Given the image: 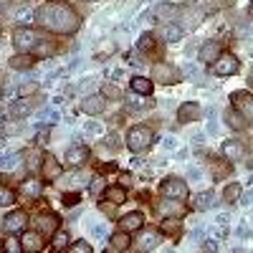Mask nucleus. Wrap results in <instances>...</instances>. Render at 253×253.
<instances>
[{
  "label": "nucleus",
  "instance_id": "obj_19",
  "mask_svg": "<svg viewBox=\"0 0 253 253\" xmlns=\"http://www.w3.org/2000/svg\"><path fill=\"white\" fill-rule=\"evenodd\" d=\"M142 223H144V215L139 213V210H134V213H126V215L119 218V228L126 230V233H134V230H139Z\"/></svg>",
  "mask_w": 253,
  "mask_h": 253
},
{
  "label": "nucleus",
  "instance_id": "obj_53",
  "mask_svg": "<svg viewBox=\"0 0 253 253\" xmlns=\"http://www.w3.org/2000/svg\"><path fill=\"white\" fill-rule=\"evenodd\" d=\"M104 96H112V99H119V89H114V86H109L107 91H104Z\"/></svg>",
  "mask_w": 253,
  "mask_h": 253
},
{
  "label": "nucleus",
  "instance_id": "obj_4",
  "mask_svg": "<svg viewBox=\"0 0 253 253\" xmlns=\"http://www.w3.org/2000/svg\"><path fill=\"white\" fill-rule=\"evenodd\" d=\"M160 193L165 198H175V200H185L187 198V182L180 177H165L160 185Z\"/></svg>",
  "mask_w": 253,
  "mask_h": 253
},
{
  "label": "nucleus",
  "instance_id": "obj_3",
  "mask_svg": "<svg viewBox=\"0 0 253 253\" xmlns=\"http://www.w3.org/2000/svg\"><path fill=\"white\" fill-rule=\"evenodd\" d=\"M13 46L20 51V53H33L38 46H41V36L33 31V28H18L13 33Z\"/></svg>",
  "mask_w": 253,
  "mask_h": 253
},
{
  "label": "nucleus",
  "instance_id": "obj_23",
  "mask_svg": "<svg viewBox=\"0 0 253 253\" xmlns=\"http://www.w3.org/2000/svg\"><path fill=\"white\" fill-rule=\"evenodd\" d=\"M104 200L112 203V205H122V203H126V190L122 185H112V187L104 190Z\"/></svg>",
  "mask_w": 253,
  "mask_h": 253
},
{
  "label": "nucleus",
  "instance_id": "obj_55",
  "mask_svg": "<svg viewBox=\"0 0 253 253\" xmlns=\"http://www.w3.org/2000/svg\"><path fill=\"white\" fill-rule=\"evenodd\" d=\"M3 124H5V114H3V112H0V126H3Z\"/></svg>",
  "mask_w": 253,
  "mask_h": 253
},
{
  "label": "nucleus",
  "instance_id": "obj_49",
  "mask_svg": "<svg viewBox=\"0 0 253 253\" xmlns=\"http://www.w3.org/2000/svg\"><path fill=\"white\" fill-rule=\"evenodd\" d=\"M36 84H23V86H20V94H23V96H31V94H36Z\"/></svg>",
  "mask_w": 253,
  "mask_h": 253
},
{
  "label": "nucleus",
  "instance_id": "obj_38",
  "mask_svg": "<svg viewBox=\"0 0 253 253\" xmlns=\"http://www.w3.org/2000/svg\"><path fill=\"white\" fill-rule=\"evenodd\" d=\"M69 251H71V253H91L94 248H91L86 241H76V243H71V246H69Z\"/></svg>",
  "mask_w": 253,
  "mask_h": 253
},
{
  "label": "nucleus",
  "instance_id": "obj_47",
  "mask_svg": "<svg viewBox=\"0 0 253 253\" xmlns=\"http://www.w3.org/2000/svg\"><path fill=\"white\" fill-rule=\"evenodd\" d=\"M162 147H165V150H177V139L175 137H165L162 139Z\"/></svg>",
  "mask_w": 253,
  "mask_h": 253
},
{
  "label": "nucleus",
  "instance_id": "obj_32",
  "mask_svg": "<svg viewBox=\"0 0 253 253\" xmlns=\"http://www.w3.org/2000/svg\"><path fill=\"white\" fill-rule=\"evenodd\" d=\"M20 162V155L13 152V155H0V170H15Z\"/></svg>",
  "mask_w": 253,
  "mask_h": 253
},
{
  "label": "nucleus",
  "instance_id": "obj_34",
  "mask_svg": "<svg viewBox=\"0 0 253 253\" xmlns=\"http://www.w3.org/2000/svg\"><path fill=\"white\" fill-rule=\"evenodd\" d=\"M33 18H36V15L31 13V8H18V10H15V18H13V20H15L18 26H28Z\"/></svg>",
  "mask_w": 253,
  "mask_h": 253
},
{
  "label": "nucleus",
  "instance_id": "obj_29",
  "mask_svg": "<svg viewBox=\"0 0 253 253\" xmlns=\"http://www.w3.org/2000/svg\"><path fill=\"white\" fill-rule=\"evenodd\" d=\"M28 114H31V104L28 101H15V104H10V109H8V117H13V119L28 117Z\"/></svg>",
  "mask_w": 253,
  "mask_h": 253
},
{
  "label": "nucleus",
  "instance_id": "obj_5",
  "mask_svg": "<svg viewBox=\"0 0 253 253\" xmlns=\"http://www.w3.org/2000/svg\"><path fill=\"white\" fill-rule=\"evenodd\" d=\"M182 79L180 69L170 66V63H155L152 66V81H160V84H177Z\"/></svg>",
  "mask_w": 253,
  "mask_h": 253
},
{
  "label": "nucleus",
  "instance_id": "obj_40",
  "mask_svg": "<svg viewBox=\"0 0 253 253\" xmlns=\"http://www.w3.org/2000/svg\"><path fill=\"white\" fill-rule=\"evenodd\" d=\"M177 230H180V223H177V220H165V223H162V233H172V236H175Z\"/></svg>",
  "mask_w": 253,
  "mask_h": 253
},
{
  "label": "nucleus",
  "instance_id": "obj_16",
  "mask_svg": "<svg viewBox=\"0 0 253 253\" xmlns=\"http://www.w3.org/2000/svg\"><path fill=\"white\" fill-rule=\"evenodd\" d=\"M20 246H23L26 253H38L43 248V233L41 230H26L23 238H20Z\"/></svg>",
  "mask_w": 253,
  "mask_h": 253
},
{
  "label": "nucleus",
  "instance_id": "obj_24",
  "mask_svg": "<svg viewBox=\"0 0 253 253\" xmlns=\"http://www.w3.org/2000/svg\"><path fill=\"white\" fill-rule=\"evenodd\" d=\"M157 243H160V233H157V230H147V233L139 236L137 248H139V251H155Z\"/></svg>",
  "mask_w": 253,
  "mask_h": 253
},
{
  "label": "nucleus",
  "instance_id": "obj_43",
  "mask_svg": "<svg viewBox=\"0 0 253 253\" xmlns=\"http://www.w3.org/2000/svg\"><path fill=\"white\" fill-rule=\"evenodd\" d=\"M182 74H185V76H190V79H198V76H200L198 66H193V63H185V66H182Z\"/></svg>",
  "mask_w": 253,
  "mask_h": 253
},
{
  "label": "nucleus",
  "instance_id": "obj_48",
  "mask_svg": "<svg viewBox=\"0 0 253 253\" xmlns=\"http://www.w3.org/2000/svg\"><path fill=\"white\" fill-rule=\"evenodd\" d=\"M187 177L198 182V180H203V172L198 170V167H187Z\"/></svg>",
  "mask_w": 253,
  "mask_h": 253
},
{
  "label": "nucleus",
  "instance_id": "obj_10",
  "mask_svg": "<svg viewBox=\"0 0 253 253\" xmlns=\"http://www.w3.org/2000/svg\"><path fill=\"white\" fill-rule=\"evenodd\" d=\"M41 172H43V180H46V182H56V180L63 175V167H61V162H58L53 155H43Z\"/></svg>",
  "mask_w": 253,
  "mask_h": 253
},
{
  "label": "nucleus",
  "instance_id": "obj_11",
  "mask_svg": "<svg viewBox=\"0 0 253 253\" xmlns=\"http://www.w3.org/2000/svg\"><path fill=\"white\" fill-rule=\"evenodd\" d=\"M223 155H225L230 162H241V160L248 155V147H246V142H241V139H228V142H223Z\"/></svg>",
  "mask_w": 253,
  "mask_h": 253
},
{
  "label": "nucleus",
  "instance_id": "obj_18",
  "mask_svg": "<svg viewBox=\"0 0 253 253\" xmlns=\"http://www.w3.org/2000/svg\"><path fill=\"white\" fill-rule=\"evenodd\" d=\"M36 225L41 233H46V236H53L56 230H58V215L56 213H41L36 218Z\"/></svg>",
  "mask_w": 253,
  "mask_h": 253
},
{
  "label": "nucleus",
  "instance_id": "obj_26",
  "mask_svg": "<svg viewBox=\"0 0 253 253\" xmlns=\"http://www.w3.org/2000/svg\"><path fill=\"white\" fill-rule=\"evenodd\" d=\"M41 190H43V182H38V180H23L20 182V193L28 195V198H38Z\"/></svg>",
  "mask_w": 253,
  "mask_h": 253
},
{
  "label": "nucleus",
  "instance_id": "obj_6",
  "mask_svg": "<svg viewBox=\"0 0 253 253\" xmlns=\"http://www.w3.org/2000/svg\"><path fill=\"white\" fill-rule=\"evenodd\" d=\"M238 69H241V61L233 53H220V58L213 63V71L218 76H233V74H238Z\"/></svg>",
  "mask_w": 253,
  "mask_h": 253
},
{
  "label": "nucleus",
  "instance_id": "obj_31",
  "mask_svg": "<svg viewBox=\"0 0 253 253\" xmlns=\"http://www.w3.org/2000/svg\"><path fill=\"white\" fill-rule=\"evenodd\" d=\"M13 203H15V193H13L8 185L0 182V208H10Z\"/></svg>",
  "mask_w": 253,
  "mask_h": 253
},
{
  "label": "nucleus",
  "instance_id": "obj_45",
  "mask_svg": "<svg viewBox=\"0 0 253 253\" xmlns=\"http://www.w3.org/2000/svg\"><path fill=\"white\" fill-rule=\"evenodd\" d=\"M157 13L167 18V15H175V13H177V8H175V5H160V8H157Z\"/></svg>",
  "mask_w": 253,
  "mask_h": 253
},
{
  "label": "nucleus",
  "instance_id": "obj_21",
  "mask_svg": "<svg viewBox=\"0 0 253 253\" xmlns=\"http://www.w3.org/2000/svg\"><path fill=\"white\" fill-rule=\"evenodd\" d=\"M223 119H225V124H228L233 132H243V129H246V117H243L238 109H225Z\"/></svg>",
  "mask_w": 253,
  "mask_h": 253
},
{
  "label": "nucleus",
  "instance_id": "obj_27",
  "mask_svg": "<svg viewBox=\"0 0 253 253\" xmlns=\"http://www.w3.org/2000/svg\"><path fill=\"white\" fill-rule=\"evenodd\" d=\"M8 63H10V69H33L36 58L31 53H20V56H13Z\"/></svg>",
  "mask_w": 253,
  "mask_h": 253
},
{
  "label": "nucleus",
  "instance_id": "obj_35",
  "mask_svg": "<svg viewBox=\"0 0 253 253\" xmlns=\"http://www.w3.org/2000/svg\"><path fill=\"white\" fill-rule=\"evenodd\" d=\"M137 48L139 51H155V36L152 33H142L137 41Z\"/></svg>",
  "mask_w": 253,
  "mask_h": 253
},
{
  "label": "nucleus",
  "instance_id": "obj_42",
  "mask_svg": "<svg viewBox=\"0 0 253 253\" xmlns=\"http://www.w3.org/2000/svg\"><path fill=\"white\" fill-rule=\"evenodd\" d=\"M76 203H81V200H79V195L74 193V190H69V195H63V205H66V208H74Z\"/></svg>",
  "mask_w": 253,
  "mask_h": 253
},
{
  "label": "nucleus",
  "instance_id": "obj_41",
  "mask_svg": "<svg viewBox=\"0 0 253 253\" xmlns=\"http://www.w3.org/2000/svg\"><path fill=\"white\" fill-rule=\"evenodd\" d=\"M5 251H10V253H20V251H23V246H20L18 238H8V241H5Z\"/></svg>",
  "mask_w": 253,
  "mask_h": 253
},
{
  "label": "nucleus",
  "instance_id": "obj_12",
  "mask_svg": "<svg viewBox=\"0 0 253 253\" xmlns=\"http://www.w3.org/2000/svg\"><path fill=\"white\" fill-rule=\"evenodd\" d=\"M203 117V107L198 101H185L182 107L177 109V122L182 124H190V122H198Z\"/></svg>",
  "mask_w": 253,
  "mask_h": 253
},
{
  "label": "nucleus",
  "instance_id": "obj_9",
  "mask_svg": "<svg viewBox=\"0 0 253 253\" xmlns=\"http://www.w3.org/2000/svg\"><path fill=\"white\" fill-rule=\"evenodd\" d=\"M230 101H233V109H238L246 119H253V94L233 91V94H230Z\"/></svg>",
  "mask_w": 253,
  "mask_h": 253
},
{
  "label": "nucleus",
  "instance_id": "obj_8",
  "mask_svg": "<svg viewBox=\"0 0 253 253\" xmlns=\"http://www.w3.org/2000/svg\"><path fill=\"white\" fill-rule=\"evenodd\" d=\"M58 180H61L58 185H61L63 190H81V187L89 185V175L84 172V170H71L69 175H61Z\"/></svg>",
  "mask_w": 253,
  "mask_h": 253
},
{
  "label": "nucleus",
  "instance_id": "obj_37",
  "mask_svg": "<svg viewBox=\"0 0 253 253\" xmlns=\"http://www.w3.org/2000/svg\"><path fill=\"white\" fill-rule=\"evenodd\" d=\"M36 117H38L41 122H46V124H53V122H58V114H56L53 109H41V112H36Z\"/></svg>",
  "mask_w": 253,
  "mask_h": 253
},
{
  "label": "nucleus",
  "instance_id": "obj_28",
  "mask_svg": "<svg viewBox=\"0 0 253 253\" xmlns=\"http://www.w3.org/2000/svg\"><path fill=\"white\" fill-rule=\"evenodd\" d=\"M109 243H112L114 251H126L132 241H129V233H126V230H119V233H114V236L109 238Z\"/></svg>",
  "mask_w": 253,
  "mask_h": 253
},
{
  "label": "nucleus",
  "instance_id": "obj_46",
  "mask_svg": "<svg viewBox=\"0 0 253 253\" xmlns=\"http://www.w3.org/2000/svg\"><path fill=\"white\" fill-rule=\"evenodd\" d=\"M241 205H253V190H246V193H241Z\"/></svg>",
  "mask_w": 253,
  "mask_h": 253
},
{
  "label": "nucleus",
  "instance_id": "obj_51",
  "mask_svg": "<svg viewBox=\"0 0 253 253\" xmlns=\"http://www.w3.org/2000/svg\"><path fill=\"white\" fill-rule=\"evenodd\" d=\"M215 225H220V228L228 225V213H218V215H215Z\"/></svg>",
  "mask_w": 253,
  "mask_h": 253
},
{
  "label": "nucleus",
  "instance_id": "obj_39",
  "mask_svg": "<svg viewBox=\"0 0 253 253\" xmlns=\"http://www.w3.org/2000/svg\"><path fill=\"white\" fill-rule=\"evenodd\" d=\"M104 129H101V124H96V122H86L84 124V134H101Z\"/></svg>",
  "mask_w": 253,
  "mask_h": 253
},
{
  "label": "nucleus",
  "instance_id": "obj_15",
  "mask_svg": "<svg viewBox=\"0 0 253 253\" xmlns=\"http://www.w3.org/2000/svg\"><path fill=\"white\" fill-rule=\"evenodd\" d=\"M81 109L86 114H91V117H96V114H101L104 109H107V96L104 94H91V96H86L81 101Z\"/></svg>",
  "mask_w": 253,
  "mask_h": 253
},
{
  "label": "nucleus",
  "instance_id": "obj_44",
  "mask_svg": "<svg viewBox=\"0 0 253 253\" xmlns=\"http://www.w3.org/2000/svg\"><path fill=\"white\" fill-rule=\"evenodd\" d=\"M129 109H134V112H139V109H144V107H150V101H142V99H129V104H126Z\"/></svg>",
  "mask_w": 253,
  "mask_h": 253
},
{
  "label": "nucleus",
  "instance_id": "obj_13",
  "mask_svg": "<svg viewBox=\"0 0 253 253\" xmlns=\"http://www.w3.org/2000/svg\"><path fill=\"white\" fill-rule=\"evenodd\" d=\"M220 53H223L220 41H205V43L200 46V51H198V58L203 63H215L220 58Z\"/></svg>",
  "mask_w": 253,
  "mask_h": 253
},
{
  "label": "nucleus",
  "instance_id": "obj_2",
  "mask_svg": "<svg viewBox=\"0 0 253 253\" xmlns=\"http://www.w3.org/2000/svg\"><path fill=\"white\" fill-rule=\"evenodd\" d=\"M152 139H155V132L150 129V126H142V124L132 126V129L126 132V147H129L132 152L147 150V147L152 144Z\"/></svg>",
  "mask_w": 253,
  "mask_h": 253
},
{
  "label": "nucleus",
  "instance_id": "obj_33",
  "mask_svg": "<svg viewBox=\"0 0 253 253\" xmlns=\"http://www.w3.org/2000/svg\"><path fill=\"white\" fill-rule=\"evenodd\" d=\"M195 5L200 8V13H215L223 8L220 0H195Z\"/></svg>",
  "mask_w": 253,
  "mask_h": 253
},
{
  "label": "nucleus",
  "instance_id": "obj_20",
  "mask_svg": "<svg viewBox=\"0 0 253 253\" xmlns=\"http://www.w3.org/2000/svg\"><path fill=\"white\" fill-rule=\"evenodd\" d=\"M157 33H160L162 41H167V43H177V41H182V28L177 23H165V26H160Z\"/></svg>",
  "mask_w": 253,
  "mask_h": 253
},
{
  "label": "nucleus",
  "instance_id": "obj_17",
  "mask_svg": "<svg viewBox=\"0 0 253 253\" xmlns=\"http://www.w3.org/2000/svg\"><path fill=\"white\" fill-rule=\"evenodd\" d=\"M157 210H160V215H165V218H182V213H185L182 203L175 200V198H165V200L157 205Z\"/></svg>",
  "mask_w": 253,
  "mask_h": 253
},
{
  "label": "nucleus",
  "instance_id": "obj_1",
  "mask_svg": "<svg viewBox=\"0 0 253 253\" xmlns=\"http://www.w3.org/2000/svg\"><path fill=\"white\" fill-rule=\"evenodd\" d=\"M36 23L53 33H74L81 26V18L66 3H46L36 10Z\"/></svg>",
  "mask_w": 253,
  "mask_h": 253
},
{
  "label": "nucleus",
  "instance_id": "obj_30",
  "mask_svg": "<svg viewBox=\"0 0 253 253\" xmlns=\"http://www.w3.org/2000/svg\"><path fill=\"white\" fill-rule=\"evenodd\" d=\"M241 193H243L241 185H238V182H230V185L223 190V200H225V203H236V200L241 198Z\"/></svg>",
  "mask_w": 253,
  "mask_h": 253
},
{
  "label": "nucleus",
  "instance_id": "obj_14",
  "mask_svg": "<svg viewBox=\"0 0 253 253\" xmlns=\"http://www.w3.org/2000/svg\"><path fill=\"white\" fill-rule=\"evenodd\" d=\"M86 160H89V147H86V144L74 142L69 150H66V162H69L71 167H79V165H84Z\"/></svg>",
  "mask_w": 253,
  "mask_h": 253
},
{
  "label": "nucleus",
  "instance_id": "obj_22",
  "mask_svg": "<svg viewBox=\"0 0 253 253\" xmlns=\"http://www.w3.org/2000/svg\"><path fill=\"white\" fill-rule=\"evenodd\" d=\"M129 86H132V91H134V94L150 96V94H152V89H155V81H152V79H144V76H134V79L129 81Z\"/></svg>",
  "mask_w": 253,
  "mask_h": 253
},
{
  "label": "nucleus",
  "instance_id": "obj_36",
  "mask_svg": "<svg viewBox=\"0 0 253 253\" xmlns=\"http://www.w3.org/2000/svg\"><path fill=\"white\" fill-rule=\"evenodd\" d=\"M69 243H71V238H69L66 230H56L53 233V248H66Z\"/></svg>",
  "mask_w": 253,
  "mask_h": 253
},
{
  "label": "nucleus",
  "instance_id": "obj_50",
  "mask_svg": "<svg viewBox=\"0 0 253 253\" xmlns=\"http://www.w3.org/2000/svg\"><path fill=\"white\" fill-rule=\"evenodd\" d=\"M238 236H241V238H251V228H248L246 223H243V225H238Z\"/></svg>",
  "mask_w": 253,
  "mask_h": 253
},
{
  "label": "nucleus",
  "instance_id": "obj_7",
  "mask_svg": "<svg viewBox=\"0 0 253 253\" xmlns=\"http://www.w3.org/2000/svg\"><path fill=\"white\" fill-rule=\"evenodd\" d=\"M26 223H28V215L26 210H13V213H8L3 218V230L5 233H20V230H26Z\"/></svg>",
  "mask_w": 253,
  "mask_h": 253
},
{
  "label": "nucleus",
  "instance_id": "obj_25",
  "mask_svg": "<svg viewBox=\"0 0 253 253\" xmlns=\"http://www.w3.org/2000/svg\"><path fill=\"white\" fill-rule=\"evenodd\" d=\"M193 205H195V210H210V208L215 205V195L210 193V190H208V193L203 190V193H198V195L193 198Z\"/></svg>",
  "mask_w": 253,
  "mask_h": 253
},
{
  "label": "nucleus",
  "instance_id": "obj_54",
  "mask_svg": "<svg viewBox=\"0 0 253 253\" xmlns=\"http://www.w3.org/2000/svg\"><path fill=\"white\" fill-rule=\"evenodd\" d=\"M200 248H203V251H215V248H218V246H215V243H213V241H205V243H203V246H200Z\"/></svg>",
  "mask_w": 253,
  "mask_h": 253
},
{
  "label": "nucleus",
  "instance_id": "obj_52",
  "mask_svg": "<svg viewBox=\"0 0 253 253\" xmlns=\"http://www.w3.org/2000/svg\"><path fill=\"white\" fill-rule=\"evenodd\" d=\"M107 139H109V147H112V150H119V137H117V134H109Z\"/></svg>",
  "mask_w": 253,
  "mask_h": 253
}]
</instances>
